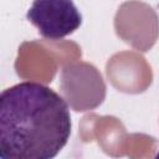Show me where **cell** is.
I'll return each instance as SVG.
<instances>
[{"instance_id":"6da1fadb","label":"cell","mask_w":159,"mask_h":159,"mask_svg":"<svg viewBox=\"0 0 159 159\" xmlns=\"http://www.w3.org/2000/svg\"><path fill=\"white\" fill-rule=\"evenodd\" d=\"M71 113L66 101L50 87L20 82L0 96V157L51 159L67 144Z\"/></svg>"},{"instance_id":"7a4b0ae2","label":"cell","mask_w":159,"mask_h":159,"mask_svg":"<svg viewBox=\"0 0 159 159\" xmlns=\"http://www.w3.org/2000/svg\"><path fill=\"white\" fill-rule=\"evenodd\" d=\"M26 19L48 40L63 39L82 24V15L73 0H34Z\"/></svg>"},{"instance_id":"3957f363","label":"cell","mask_w":159,"mask_h":159,"mask_svg":"<svg viewBox=\"0 0 159 159\" xmlns=\"http://www.w3.org/2000/svg\"><path fill=\"white\" fill-rule=\"evenodd\" d=\"M157 158H159V153H158V154H157Z\"/></svg>"}]
</instances>
